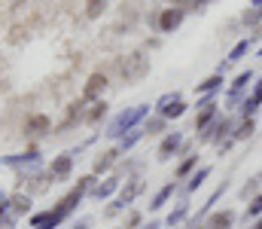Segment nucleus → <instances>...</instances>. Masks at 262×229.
Returning a JSON list of instances; mask_svg holds the SVG:
<instances>
[{"label":"nucleus","instance_id":"obj_8","mask_svg":"<svg viewBox=\"0 0 262 229\" xmlns=\"http://www.w3.org/2000/svg\"><path fill=\"white\" fill-rule=\"evenodd\" d=\"M232 223H235V214L232 211H216V214L207 217L204 229H232Z\"/></svg>","mask_w":262,"mask_h":229},{"label":"nucleus","instance_id":"obj_32","mask_svg":"<svg viewBox=\"0 0 262 229\" xmlns=\"http://www.w3.org/2000/svg\"><path fill=\"white\" fill-rule=\"evenodd\" d=\"M183 3H186V9H204L210 0H183Z\"/></svg>","mask_w":262,"mask_h":229},{"label":"nucleus","instance_id":"obj_29","mask_svg":"<svg viewBox=\"0 0 262 229\" xmlns=\"http://www.w3.org/2000/svg\"><path fill=\"white\" fill-rule=\"evenodd\" d=\"M140 220H143V217H140V211H131L128 217H125V226H122V229H137V226H140Z\"/></svg>","mask_w":262,"mask_h":229},{"label":"nucleus","instance_id":"obj_27","mask_svg":"<svg viewBox=\"0 0 262 229\" xmlns=\"http://www.w3.org/2000/svg\"><path fill=\"white\" fill-rule=\"evenodd\" d=\"M195 165H198V156H189L186 162H180V168H177V177H186V174H189Z\"/></svg>","mask_w":262,"mask_h":229},{"label":"nucleus","instance_id":"obj_34","mask_svg":"<svg viewBox=\"0 0 262 229\" xmlns=\"http://www.w3.org/2000/svg\"><path fill=\"white\" fill-rule=\"evenodd\" d=\"M143 229H162V223H159V220H152V223H146Z\"/></svg>","mask_w":262,"mask_h":229},{"label":"nucleus","instance_id":"obj_9","mask_svg":"<svg viewBox=\"0 0 262 229\" xmlns=\"http://www.w3.org/2000/svg\"><path fill=\"white\" fill-rule=\"evenodd\" d=\"M25 132H28L31 138H40V135H46V132H49V116H43V113L31 116V119H28V126H25Z\"/></svg>","mask_w":262,"mask_h":229},{"label":"nucleus","instance_id":"obj_33","mask_svg":"<svg viewBox=\"0 0 262 229\" xmlns=\"http://www.w3.org/2000/svg\"><path fill=\"white\" fill-rule=\"evenodd\" d=\"M253 101H259V104H262V79H259V86L253 89Z\"/></svg>","mask_w":262,"mask_h":229},{"label":"nucleus","instance_id":"obj_3","mask_svg":"<svg viewBox=\"0 0 262 229\" xmlns=\"http://www.w3.org/2000/svg\"><path fill=\"white\" fill-rule=\"evenodd\" d=\"M183 15H186V9H183V6H171V9H162V15H159V31H165V34L177 31V28L183 25Z\"/></svg>","mask_w":262,"mask_h":229},{"label":"nucleus","instance_id":"obj_35","mask_svg":"<svg viewBox=\"0 0 262 229\" xmlns=\"http://www.w3.org/2000/svg\"><path fill=\"white\" fill-rule=\"evenodd\" d=\"M73 229H89V220H79V223H76Z\"/></svg>","mask_w":262,"mask_h":229},{"label":"nucleus","instance_id":"obj_28","mask_svg":"<svg viewBox=\"0 0 262 229\" xmlns=\"http://www.w3.org/2000/svg\"><path fill=\"white\" fill-rule=\"evenodd\" d=\"M162 129H165V116H159V119H149V122H146V129H143V132H146V135H159V132H162Z\"/></svg>","mask_w":262,"mask_h":229},{"label":"nucleus","instance_id":"obj_16","mask_svg":"<svg viewBox=\"0 0 262 229\" xmlns=\"http://www.w3.org/2000/svg\"><path fill=\"white\" fill-rule=\"evenodd\" d=\"M171 196H174V183H168V186H162V190L156 193V199H152V205H149V208H152V211H159V208H162V205H165V202H168Z\"/></svg>","mask_w":262,"mask_h":229},{"label":"nucleus","instance_id":"obj_19","mask_svg":"<svg viewBox=\"0 0 262 229\" xmlns=\"http://www.w3.org/2000/svg\"><path fill=\"white\" fill-rule=\"evenodd\" d=\"M140 190H143V183H140V180H131L128 186L122 190V196H119V202H125V205H128V202L134 199V196H137V193H140Z\"/></svg>","mask_w":262,"mask_h":229},{"label":"nucleus","instance_id":"obj_10","mask_svg":"<svg viewBox=\"0 0 262 229\" xmlns=\"http://www.w3.org/2000/svg\"><path fill=\"white\" fill-rule=\"evenodd\" d=\"M61 223L55 211H43V214H34L31 217V229H55Z\"/></svg>","mask_w":262,"mask_h":229},{"label":"nucleus","instance_id":"obj_17","mask_svg":"<svg viewBox=\"0 0 262 229\" xmlns=\"http://www.w3.org/2000/svg\"><path fill=\"white\" fill-rule=\"evenodd\" d=\"M250 79H253V74H250V71H244V74H238V79L232 82V98H238V95L244 92V86H247Z\"/></svg>","mask_w":262,"mask_h":229},{"label":"nucleus","instance_id":"obj_15","mask_svg":"<svg viewBox=\"0 0 262 229\" xmlns=\"http://www.w3.org/2000/svg\"><path fill=\"white\" fill-rule=\"evenodd\" d=\"M116 186H119V180H116V177H110V180H104V183L92 186V196H95V199H107V196H113V193H116Z\"/></svg>","mask_w":262,"mask_h":229},{"label":"nucleus","instance_id":"obj_23","mask_svg":"<svg viewBox=\"0 0 262 229\" xmlns=\"http://www.w3.org/2000/svg\"><path fill=\"white\" fill-rule=\"evenodd\" d=\"M247 49H250V40H241V43L229 52V61H241V58L247 55Z\"/></svg>","mask_w":262,"mask_h":229},{"label":"nucleus","instance_id":"obj_24","mask_svg":"<svg viewBox=\"0 0 262 229\" xmlns=\"http://www.w3.org/2000/svg\"><path fill=\"white\" fill-rule=\"evenodd\" d=\"M104 113H107V104H104V101H95V107L89 110L85 119H89V122H98V119H104Z\"/></svg>","mask_w":262,"mask_h":229},{"label":"nucleus","instance_id":"obj_31","mask_svg":"<svg viewBox=\"0 0 262 229\" xmlns=\"http://www.w3.org/2000/svg\"><path fill=\"white\" fill-rule=\"evenodd\" d=\"M259 180H262V177H253V180H247V183H244V190H241V196L247 199L250 193H256V186H259Z\"/></svg>","mask_w":262,"mask_h":229},{"label":"nucleus","instance_id":"obj_36","mask_svg":"<svg viewBox=\"0 0 262 229\" xmlns=\"http://www.w3.org/2000/svg\"><path fill=\"white\" fill-rule=\"evenodd\" d=\"M253 229H262V217H259V220H256V226H253Z\"/></svg>","mask_w":262,"mask_h":229},{"label":"nucleus","instance_id":"obj_12","mask_svg":"<svg viewBox=\"0 0 262 229\" xmlns=\"http://www.w3.org/2000/svg\"><path fill=\"white\" fill-rule=\"evenodd\" d=\"M116 159H119V150H104L98 159H95V174H104V171H110V168L116 165Z\"/></svg>","mask_w":262,"mask_h":229},{"label":"nucleus","instance_id":"obj_22","mask_svg":"<svg viewBox=\"0 0 262 229\" xmlns=\"http://www.w3.org/2000/svg\"><path fill=\"white\" fill-rule=\"evenodd\" d=\"M104 6H107V0H89V3H85V15H89V18H98V15L104 12Z\"/></svg>","mask_w":262,"mask_h":229},{"label":"nucleus","instance_id":"obj_21","mask_svg":"<svg viewBox=\"0 0 262 229\" xmlns=\"http://www.w3.org/2000/svg\"><path fill=\"white\" fill-rule=\"evenodd\" d=\"M207 174H210V165H204V168H198L195 174H192V180H189V186H186V190H189V193H192V190H198V186L204 183V177H207Z\"/></svg>","mask_w":262,"mask_h":229},{"label":"nucleus","instance_id":"obj_30","mask_svg":"<svg viewBox=\"0 0 262 229\" xmlns=\"http://www.w3.org/2000/svg\"><path fill=\"white\" fill-rule=\"evenodd\" d=\"M262 22V9L259 12H256V9H247V12H244V25H259Z\"/></svg>","mask_w":262,"mask_h":229},{"label":"nucleus","instance_id":"obj_18","mask_svg":"<svg viewBox=\"0 0 262 229\" xmlns=\"http://www.w3.org/2000/svg\"><path fill=\"white\" fill-rule=\"evenodd\" d=\"M253 129H256V122H253V116H247V119H244V122L238 126L235 138H238V141H244V138H250V135H253Z\"/></svg>","mask_w":262,"mask_h":229},{"label":"nucleus","instance_id":"obj_14","mask_svg":"<svg viewBox=\"0 0 262 229\" xmlns=\"http://www.w3.org/2000/svg\"><path fill=\"white\" fill-rule=\"evenodd\" d=\"M223 82H226V79H223V74H213V76H207V79H204V82H198V95H210V92H216V89H223Z\"/></svg>","mask_w":262,"mask_h":229},{"label":"nucleus","instance_id":"obj_26","mask_svg":"<svg viewBox=\"0 0 262 229\" xmlns=\"http://www.w3.org/2000/svg\"><path fill=\"white\" fill-rule=\"evenodd\" d=\"M259 214H262V193L259 196H253L250 205H247V217H259Z\"/></svg>","mask_w":262,"mask_h":229},{"label":"nucleus","instance_id":"obj_4","mask_svg":"<svg viewBox=\"0 0 262 229\" xmlns=\"http://www.w3.org/2000/svg\"><path fill=\"white\" fill-rule=\"evenodd\" d=\"M183 110H186V104H183L180 95H165V98L159 101V113H162L165 119H177V116H183Z\"/></svg>","mask_w":262,"mask_h":229},{"label":"nucleus","instance_id":"obj_13","mask_svg":"<svg viewBox=\"0 0 262 229\" xmlns=\"http://www.w3.org/2000/svg\"><path fill=\"white\" fill-rule=\"evenodd\" d=\"M9 208H12V214H28V211H31V196L12 193V196H9Z\"/></svg>","mask_w":262,"mask_h":229},{"label":"nucleus","instance_id":"obj_1","mask_svg":"<svg viewBox=\"0 0 262 229\" xmlns=\"http://www.w3.org/2000/svg\"><path fill=\"white\" fill-rule=\"evenodd\" d=\"M119 74H122L125 82H140L143 76L149 74V58L143 52H131L128 58L119 65Z\"/></svg>","mask_w":262,"mask_h":229},{"label":"nucleus","instance_id":"obj_37","mask_svg":"<svg viewBox=\"0 0 262 229\" xmlns=\"http://www.w3.org/2000/svg\"><path fill=\"white\" fill-rule=\"evenodd\" d=\"M253 6H262V0H253Z\"/></svg>","mask_w":262,"mask_h":229},{"label":"nucleus","instance_id":"obj_20","mask_svg":"<svg viewBox=\"0 0 262 229\" xmlns=\"http://www.w3.org/2000/svg\"><path fill=\"white\" fill-rule=\"evenodd\" d=\"M186 214H189V205H180L177 211H171V214H168V226H177V223H183V220H186Z\"/></svg>","mask_w":262,"mask_h":229},{"label":"nucleus","instance_id":"obj_6","mask_svg":"<svg viewBox=\"0 0 262 229\" xmlns=\"http://www.w3.org/2000/svg\"><path fill=\"white\" fill-rule=\"evenodd\" d=\"M107 89V76L104 74H92L85 79V89H82V98L85 101H95V98H101V92Z\"/></svg>","mask_w":262,"mask_h":229},{"label":"nucleus","instance_id":"obj_7","mask_svg":"<svg viewBox=\"0 0 262 229\" xmlns=\"http://www.w3.org/2000/svg\"><path fill=\"white\" fill-rule=\"evenodd\" d=\"M180 144H183L180 132H171V135H165V141L159 144V159H171V153L180 150Z\"/></svg>","mask_w":262,"mask_h":229},{"label":"nucleus","instance_id":"obj_2","mask_svg":"<svg viewBox=\"0 0 262 229\" xmlns=\"http://www.w3.org/2000/svg\"><path fill=\"white\" fill-rule=\"evenodd\" d=\"M146 116V107H134V110H125V113H119L113 122H110V129H107V135L110 138H119V135H125V132H131L140 119Z\"/></svg>","mask_w":262,"mask_h":229},{"label":"nucleus","instance_id":"obj_11","mask_svg":"<svg viewBox=\"0 0 262 229\" xmlns=\"http://www.w3.org/2000/svg\"><path fill=\"white\" fill-rule=\"evenodd\" d=\"M213 113H216V101L213 98H207L204 104H201V113L195 116V129L201 132V129H207V122L213 119Z\"/></svg>","mask_w":262,"mask_h":229},{"label":"nucleus","instance_id":"obj_5","mask_svg":"<svg viewBox=\"0 0 262 229\" xmlns=\"http://www.w3.org/2000/svg\"><path fill=\"white\" fill-rule=\"evenodd\" d=\"M70 168H73V156H70V153H61V156H55V159H52L49 177H52V180H64L67 174H70Z\"/></svg>","mask_w":262,"mask_h":229},{"label":"nucleus","instance_id":"obj_25","mask_svg":"<svg viewBox=\"0 0 262 229\" xmlns=\"http://www.w3.org/2000/svg\"><path fill=\"white\" fill-rule=\"evenodd\" d=\"M143 135H146L143 129H134V132H131L128 138H122V147H119V150H128V147H134V144H137V141H140Z\"/></svg>","mask_w":262,"mask_h":229}]
</instances>
